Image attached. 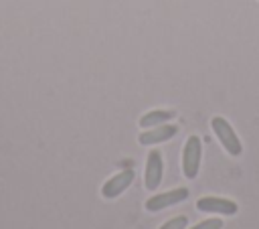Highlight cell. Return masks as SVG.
I'll list each match as a JSON object with an SVG mask.
<instances>
[{
	"label": "cell",
	"mask_w": 259,
	"mask_h": 229,
	"mask_svg": "<svg viewBox=\"0 0 259 229\" xmlns=\"http://www.w3.org/2000/svg\"><path fill=\"white\" fill-rule=\"evenodd\" d=\"M210 128H212V132H214V136L219 138L221 146H223L231 156H241V152H243V144H241L239 136L235 134L233 126H231L225 118L214 116V118L210 120Z\"/></svg>",
	"instance_id": "6da1fadb"
},
{
	"label": "cell",
	"mask_w": 259,
	"mask_h": 229,
	"mask_svg": "<svg viewBox=\"0 0 259 229\" xmlns=\"http://www.w3.org/2000/svg\"><path fill=\"white\" fill-rule=\"evenodd\" d=\"M202 158V144L198 136H190L182 150V172L186 178H196Z\"/></svg>",
	"instance_id": "7a4b0ae2"
},
{
	"label": "cell",
	"mask_w": 259,
	"mask_h": 229,
	"mask_svg": "<svg viewBox=\"0 0 259 229\" xmlns=\"http://www.w3.org/2000/svg\"><path fill=\"white\" fill-rule=\"evenodd\" d=\"M188 199V188L186 186H178V188H172V190H166V193H158L154 197H150L146 201V211L150 213H158L162 209H168L176 203H182Z\"/></svg>",
	"instance_id": "3957f363"
},
{
	"label": "cell",
	"mask_w": 259,
	"mask_h": 229,
	"mask_svg": "<svg viewBox=\"0 0 259 229\" xmlns=\"http://www.w3.org/2000/svg\"><path fill=\"white\" fill-rule=\"evenodd\" d=\"M162 172H164V160L160 150H152L146 158V170H144V186L146 190H156L162 182Z\"/></svg>",
	"instance_id": "277c9868"
},
{
	"label": "cell",
	"mask_w": 259,
	"mask_h": 229,
	"mask_svg": "<svg viewBox=\"0 0 259 229\" xmlns=\"http://www.w3.org/2000/svg\"><path fill=\"white\" fill-rule=\"evenodd\" d=\"M134 178H136V172H134L132 168H125V170L113 174L111 178H107V180L103 182V186H101V197H103V199H115V197H119V195L134 182Z\"/></svg>",
	"instance_id": "5b68a950"
},
{
	"label": "cell",
	"mask_w": 259,
	"mask_h": 229,
	"mask_svg": "<svg viewBox=\"0 0 259 229\" xmlns=\"http://www.w3.org/2000/svg\"><path fill=\"white\" fill-rule=\"evenodd\" d=\"M196 209L202 213H219V215H235L239 211V205L231 199L223 197H200L196 201Z\"/></svg>",
	"instance_id": "8992f818"
},
{
	"label": "cell",
	"mask_w": 259,
	"mask_h": 229,
	"mask_svg": "<svg viewBox=\"0 0 259 229\" xmlns=\"http://www.w3.org/2000/svg\"><path fill=\"white\" fill-rule=\"evenodd\" d=\"M178 134V126H172V124H160V126H154L146 132L140 134L138 142L142 146H152V144H160V142H166L170 138H174Z\"/></svg>",
	"instance_id": "52a82bcc"
},
{
	"label": "cell",
	"mask_w": 259,
	"mask_h": 229,
	"mask_svg": "<svg viewBox=\"0 0 259 229\" xmlns=\"http://www.w3.org/2000/svg\"><path fill=\"white\" fill-rule=\"evenodd\" d=\"M174 118H176V111H172V109H152L140 118V126L146 130V128H154L160 124H168Z\"/></svg>",
	"instance_id": "ba28073f"
},
{
	"label": "cell",
	"mask_w": 259,
	"mask_h": 229,
	"mask_svg": "<svg viewBox=\"0 0 259 229\" xmlns=\"http://www.w3.org/2000/svg\"><path fill=\"white\" fill-rule=\"evenodd\" d=\"M186 225H188V219L184 215H178V217H172L166 223H162L160 229H186Z\"/></svg>",
	"instance_id": "9c48e42d"
},
{
	"label": "cell",
	"mask_w": 259,
	"mask_h": 229,
	"mask_svg": "<svg viewBox=\"0 0 259 229\" xmlns=\"http://www.w3.org/2000/svg\"><path fill=\"white\" fill-rule=\"evenodd\" d=\"M190 229H223V221L221 219H204Z\"/></svg>",
	"instance_id": "30bf717a"
}]
</instances>
